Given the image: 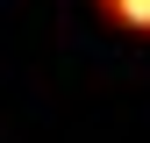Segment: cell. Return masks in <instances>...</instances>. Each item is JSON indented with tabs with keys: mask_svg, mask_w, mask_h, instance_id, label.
I'll return each instance as SVG.
<instances>
[{
	"mask_svg": "<svg viewBox=\"0 0 150 143\" xmlns=\"http://www.w3.org/2000/svg\"><path fill=\"white\" fill-rule=\"evenodd\" d=\"M107 14H122V22H136V29H150V0H100Z\"/></svg>",
	"mask_w": 150,
	"mask_h": 143,
	"instance_id": "cell-1",
	"label": "cell"
}]
</instances>
